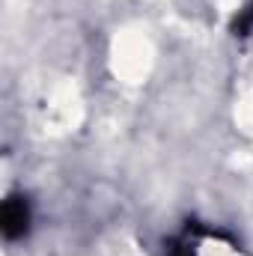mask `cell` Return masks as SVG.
<instances>
[{
  "mask_svg": "<svg viewBox=\"0 0 253 256\" xmlns=\"http://www.w3.org/2000/svg\"><path fill=\"white\" fill-rule=\"evenodd\" d=\"M27 224H30V208L21 196H9L3 202V212H0V226H3V236L6 238H21L27 232Z\"/></svg>",
  "mask_w": 253,
  "mask_h": 256,
  "instance_id": "cell-1",
  "label": "cell"
}]
</instances>
